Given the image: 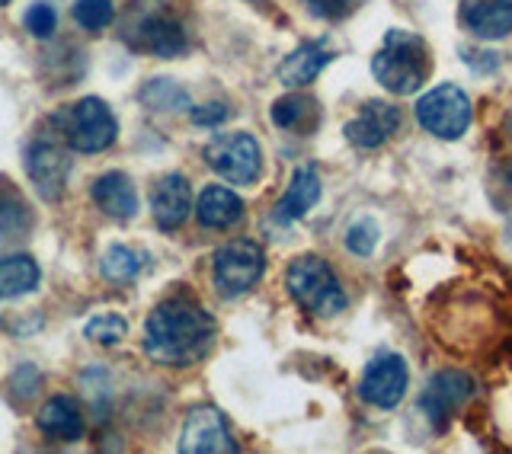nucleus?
Wrapping results in <instances>:
<instances>
[{"label":"nucleus","mask_w":512,"mask_h":454,"mask_svg":"<svg viewBox=\"0 0 512 454\" xmlns=\"http://www.w3.org/2000/svg\"><path fill=\"white\" fill-rule=\"evenodd\" d=\"M509 128H512V119H509Z\"/></svg>","instance_id":"nucleus-33"},{"label":"nucleus","mask_w":512,"mask_h":454,"mask_svg":"<svg viewBox=\"0 0 512 454\" xmlns=\"http://www.w3.org/2000/svg\"><path fill=\"white\" fill-rule=\"evenodd\" d=\"M26 29H29V36H36V39H48L55 32L58 26V13L52 4H32L26 10Z\"/></svg>","instance_id":"nucleus-29"},{"label":"nucleus","mask_w":512,"mask_h":454,"mask_svg":"<svg viewBox=\"0 0 512 454\" xmlns=\"http://www.w3.org/2000/svg\"><path fill=\"white\" fill-rule=\"evenodd\" d=\"M196 218L202 227L224 231V227H234L240 218H244V202H240L231 189L208 186V189H202V196L196 202Z\"/></svg>","instance_id":"nucleus-20"},{"label":"nucleus","mask_w":512,"mask_h":454,"mask_svg":"<svg viewBox=\"0 0 512 454\" xmlns=\"http://www.w3.org/2000/svg\"><path fill=\"white\" fill-rule=\"evenodd\" d=\"M10 4V0H0V7H7Z\"/></svg>","instance_id":"nucleus-32"},{"label":"nucleus","mask_w":512,"mask_h":454,"mask_svg":"<svg viewBox=\"0 0 512 454\" xmlns=\"http://www.w3.org/2000/svg\"><path fill=\"white\" fill-rule=\"evenodd\" d=\"M330 61H333V55L324 42H304L292 55H285V61L279 64V80L292 90L308 87V84H314L317 74L324 71Z\"/></svg>","instance_id":"nucleus-18"},{"label":"nucleus","mask_w":512,"mask_h":454,"mask_svg":"<svg viewBox=\"0 0 512 454\" xmlns=\"http://www.w3.org/2000/svg\"><path fill=\"white\" fill-rule=\"evenodd\" d=\"M61 138L71 144L77 154H100L116 144L119 122L109 112V106L96 96H84V100L61 106L52 116Z\"/></svg>","instance_id":"nucleus-4"},{"label":"nucleus","mask_w":512,"mask_h":454,"mask_svg":"<svg viewBox=\"0 0 512 454\" xmlns=\"http://www.w3.org/2000/svg\"><path fill=\"white\" fill-rule=\"evenodd\" d=\"M93 202L100 205V212H106L116 221H128L138 215V192L132 180L119 170L103 173L100 180L93 183Z\"/></svg>","instance_id":"nucleus-17"},{"label":"nucleus","mask_w":512,"mask_h":454,"mask_svg":"<svg viewBox=\"0 0 512 454\" xmlns=\"http://www.w3.org/2000/svg\"><path fill=\"white\" fill-rule=\"evenodd\" d=\"M471 116L474 112L468 93L455 84H442L436 90H429L416 103V122L442 141H458L471 128Z\"/></svg>","instance_id":"nucleus-6"},{"label":"nucleus","mask_w":512,"mask_h":454,"mask_svg":"<svg viewBox=\"0 0 512 454\" xmlns=\"http://www.w3.org/2000/svg\"><path fill=\"white\" fill-rule=\"evenodd\" d=\"M141 269V259L135 250H128L122 247V243H116V247H109L100 259V272H103V279L112 282V285H128L138 275Z\"/></svg>","instance_id":"nucleus-25"},{"label":"nucleus","mask_w":512,"mask_h":454,"mask_svg":"<svg viewBox=\"0 0 512 454\" xmlns=\"http://www.w3.org/2000/svg\"><path fill=\"white\" fill-rule=\"evenodd\" d=\"M36 426L55 442H77L84 435V413H80L74 397H52L36 413Z\"/></svg>","instance_id":"nucleus-16"},{"label":"nucleus","mask_w":512,"mask_h":454,"mask_svg":"<svg viewBox=\"0 0 512 454\" xmlns=\"http://www.w3.org/2000/svg\"><path fill=\"white\" fill-rule=\"evenodd\" d=\"M320 199V173L317 167H298L295 176H292V183H288L285 189V196L279 199L276 205V221L279 224H292L298 218H304L311 212V208L317 205Z\"/></svg>","instance_id":"nucleus-19"},{"label":"nucleus","mask_w":512,"mask_h":454,"mask_svg":"<svg viewBox=\"0 0 512 454\" xmlns=\"http://www.w3.org/2000/svg\"><path fill=\"white\" fill-rule=\"evenodd\" d=\"M432 71L429 42L420 32L410 29H388L372 58V74L378 84L394 96L416 93Z\"/></svg>","instance_id":"nucleus-2"},{"label":"nucleus","mask_w":512,"mask_h":454,"mask_svg":"<svg viewBox=\"0 0 512 454\" xmlns=\"http://www.w3.org/2000/svg\"><path fill=\"white\" fill-rule=\"evenodd\" d=\"M29 231H32L29 202L10 180H0V243L23 240Z\"/></svg>","instance_id":"nucleus-21"},{"label":"nucleus","mask_w":512,"mask_h":454,"mask_svg":"<svg viewBox=\"0 0 512 454\" xmlns=\"http://www.w3.org/2000/svg\"><path fill=\"white\" fill-rule=\"evenodd\" d=\"M215 288L221 298H237L263 279L266 253L253 240H231L215 253Z\"/></svg>","instance_id":"nucleus-7"},{"label":"nucleus","mask_w":512,"mask_h":454,"mask_svg":"<svg viewBox=\"0 0 512 454\" xmlns=\"http://www.w3.org/2000/svg\"><path fill=\"white\" fill-rule=\"evenodd\" d=\"M84 336L96 346H116L128 336V323L116 314H103V317H93L87 327H84Z\"/></svg>","instance_id":"nucleus-27"},{"label":"nucleus","mask_w":512,"mask_h":454,"mask_svg":"<svg viewBox=\"0 0 512 454\" xmlns=\"http://www.w3.org/2000/svg\"><path fill=\"white\" fill-rule=\"evenodd\" d=\"M39 263L26 253L0 256V298H20L39 288Z\"/></svg>","instance_id":"nucleus-22"},{"label":"nucleus","mask_w":512,"mask_h":454,"mask_svg":"<svg viewBox=\"0 0 512 454\" xmlns=\"http://www.w3.org/2000/svg\"><path fill=\"white\" fill-rule=\"evenodd\" d=\"M180 451L183 454H234L237 442L221 410L215 407L189 410L183 432H180Z\"/></svg>","instance_id":"nucleus-10"},{"label":"nucleus","mask_w":512,"mask_h":454,"mask_svg":"<svg viewBox=\"0 0 512 454\" xmlns=\"http://www.w3.org/2000/svg\"><path fill=\"white\" fill-rule=\"evenodd\" d=\"M404 125V116L394 103H384V100H372L359 109V116L346 122V141L356 144L359 151H375L381 148L384 141L394 138Z\"/></svg>","instance_id":"nucleus-11"},{"label":"nucleus","mask_w":512,"mask_h":454,"mask_svg":"<svg viewBox=\"0 0 512 454\" xmlns=\"http://www.w3.org/2000/svg\"><path fill=\"white\" fill-rule=\"evenodd\" d=\"M205 164L212 167L221 180L250 186L263 173V151L260 141L247 132H221L205 144Z\"/></svg>","instance_id":"nucleus-5"},{"label":"nucleus","mask_w":512,"mask_h":454,"mask_svg":"<svg viewBox=\"0 0 512 454\" xmlns=\"http://www.w3.org/2000/svg\"><path fill=\"white\" fill-rule=\"evenodd\" d=\"M362 0H304L308 13H314L317 20H343L352 10H356Z\"/></svg>","instance_id":"nucleus-30"},{"label":"nucleus","mask_w":512,"mask_h":454,"mask_svg":"<svg viewBox=\"0 0 512 454\" xmlns=\"http://www.w3.org/2000/svg\"><path fill=\"white\" fill-rule=\"evenodd\" d=\"M151 212L160 231H176L183 227L189 212H192V189L189 180L180 173H167L160 176L154 192H151Z\"/></svg>","instance_id":"nucleus-14"},{"label":"nucleus","mask_w":512,"mask_h":454,"mask_svg":"<svg viewBox=\"0 0 512 454\" xmlns=\"http://www.w3.org/2000/svg\"><path fill=\"white\" fill-rule=\"evenodd\" d=\"M116 20V7L112 0H77L74 4V23L87 32H100Z\"/></svg>","instance_id":"nucleus-26"},{"label":"nucleus","mask_w":512,"mask_h":454,"mask_svg":"<svg viewBox=\"0 0 512 454\" xmlns=\"http://www.w3.org/2000/svg\"><path fill=\"white\" fill-rule=\"evenodd\" d=\"M269 119L276 122L279 128H311L317 122V106L308 96H282V100L272 103Z\"/></svg>","instance_id":"nucleus-24"},{"label":"nucleus","mask_w":512,"mask_h":454,"mask_svg":"<svg viewBox=\"0 0 512 454\" xmlns=\"http://www.w3.org/2000/svg\"><path fill=\"white\" fill-rule=\"evenodd\" d=\"M461 26L484 42L512 36V0H461Z\"/></svg>","instance_id":"nucleus-15"},{"label":"nucleus","mask_w":512,"mask_h":454,"mask_svg":"<svg viewBox=\"0 0 512 454\" xmlns=\"http://www.w3.org/2000/svg\"><path fill=\"white\" fill-rule=\"evenodd\" d=\"M132 45L144 55H154V58H176L186 52V32L180 26V20H173L170 13L157 10L141 16L138 26H135V36Z\"/></svg>","instance_id":"nucleus-13"},{"label":"nucleus","mask_w":512,"mask_h":454,"mask_svg":"<svg viewBox=\"0 0 512 454\" xmlns=\"http://www.w3.org/2000/svg\"><path fill=\"white\" fill-rule=\"evenodd\" d=\"M378 247V224L372 218H359L356 224L346 231V250L356 256H368Z\"/></svg>","instance_id":"nucleus-28"},{"label":"nucleus","mask_w":512,"mask_h":454,"mask_svg":"<svg viewBox=\"0 0 512 454\" xmlns=\"http://www.w3.org/2000/svg\"><path fill=\"white\" fill-rule=\"evenodd\" d=\"M228 116H231V109L224 103H205V106H192L189 109V119L196 125H221Z\"/></svg>","instance_id":"nucleus-31"},{"label":"nucleus","mask_w":512,"mask_h":454,"mask_svg":"<svg viewBox=\"0 0 512 454\" xmlns=\"http://www.w3.org/2000/svg\"><path fill=\"white\" fill-rule=\"evenodd\" d=\"M138 100L148 109H160V112H183L189 109V93L186 87H180L170 77H154L141 87Z\"/></svg>","instance_id":"nucleus-23"},{"label":"nucleus","mask_w":512,"mask_h":454,"mask_svg":"<svg viewBox=\"0 0 512 454\" xmlns=\"http://www.w3.org/2000/svg\"><path fill=\"white\" fill-rule=\"evenodd\" d=\"M218 323L192 295L160 301L144 323V352L157 365L186 368L202 362L215 346Z\"/></svg>","instance_id":"nucleus-1"},{"label":"nucleus","mask_w":512,"mask_h":454,"mask_svg":"<svg viewBox=\"0 0 512 454\" xmlns=\"http://www.w3.org/2000/svg\"><path fill=\"white\" fill-rule=\"evenodd\" d=\"M474 394V378L468 371H458V368H445L439 375H432L426 391L420 394V410L429 419V426L436 432H445L448 419L452 413H458L464 403L471 400Z\"/></svg>","instance_id":"nucleus-9"},{"label":"nucleus","mask_w":512,"mask_h":454,"mask_svg":"<svg viewBox=\"0 0 512 454\" xmlns=\"http://www.w3.org/2000/svg\"><path fill=\"white\" fill-rule=\"evenodd\" d=\"M407 381H410V371H407L404 355L381 352L362 371L359 397L368 403V407L394 410L397 403L404 400V394H407Z\"/></svg>","instance_id":"nucleus-8"},{"label":"nucleus","mask_w":512,"mask_h":454,"mask_svg":"<svg viewBox=\"0 0 512 454\" xmlns=\"http://www.w3.org/2000/svg\"><path fill=\"white\" fill-rule=\"evenodd\" d=\"M26 173L45 202H58L71 173V157L52 141H36L26 154Z\"/></svg>","instance_id":"nucleus-12"},{"label":"nucleus","mask_w":512,"mask_h":454,"mask_svg":"<svg viewBox=\"0 0 512 454\" xmlns=\"http://www.w3.org/2000/svg\"><path fill=\"white\" fill-rule=\"evenodd\" d=\"M285 288L301 311H308L314 317H336L340 311H346V304H349L330 263L314 253L292 259V266L285 272Z\"/></svg>","instance_id":"nucleus-3"}]
</instances>
